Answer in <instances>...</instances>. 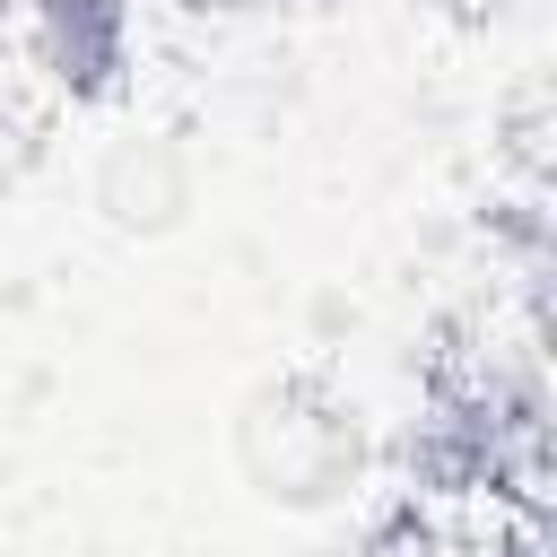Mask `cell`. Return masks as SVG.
Returning <instances> with one entry per match:
<instances>
[{
    "label": "cell",
    "mask_w": 557,
    "mask_h": 557,
    "mask_svg": "<svg viewBox=\"0 0 557 557\" xmlns=\"http://www.w3.org/2000/svg\"><path fill=\"white\" fill-rule=\"evenodd\" d=\"M235 461H244L252 496L313 513V505H331L339 487H357L366 435H357V418H348L322 383L287 374V383H261V392L244 400V418H235Z\"/></svg>",
    "instance_id": "obj_1"
},
{
    "label": "cell",
    "mask_w": 557,
    "mask_h": 557,
    "mask_svg": "<svg viewBox=\"0 0 557 557\" xmlns=\"http://www.w3.org/2000/svg\"><path fill=\"white\" fill-rule=\"evenodd\" d=\"M191 191H200V174L174 131H122L96 157V209L113 235H174L191 218Z\"/></svg>",
    "instance_id": "obj_2"
}]
</instances>
